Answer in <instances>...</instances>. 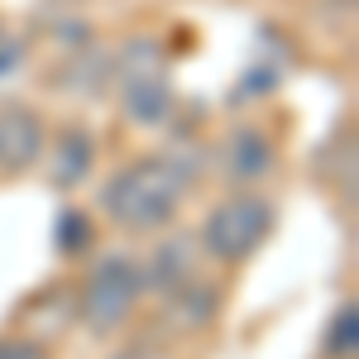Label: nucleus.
<instances>
[{"label":"nucleus","instance_id":"nucleus-8","mask_svg":"<svg viewBox=\"0 0 359 359\" xmlns=\"http://www.w3.org/2000/svg\"><path fill=\"white\" fill-rule=\"evenodd\" d=\"M115 91H120V111H125V120H135V125H144V130H158V125H168V115H172V106H177L168 72L135 77V82H120Z\"/></svg>","mask_w":359,"mask_h":359},{"label":"nucleus","instance_id":"nucleus-4","mask_svg":"<svg viewBox=\"0 0 359 359\" xmlns=\"http://www.w3.org/2000/svg\"><path fill=\"white\" fill-rule=\"evenodd\" d=\"M273 168H278V144L259 125H235L216 144V172L230 187H240V192H249L254 182H264Z\"/></svg>","mask_w":359,"mask_h":359},{"label":"nucleus","instance_id":"nucleus-7","mask_svg":"<svg viewBox=\"0 0 359 359\" xmlns=\"http://www.w3.org/2000/svg\"><path fill=\"white\" fill-rule=\"evenodd\" d=\"M43 163H48V182L57 192L86 182L91 168H96V139H91V130L86 125H62L53 135V144H43Z\"/></svg>","mask_w":359,"mask_h":359},{"label":"nucleus","instance_id":"nucleus-10","mask_svg":"<svg viewBox=\"0 0 359 359\" xmlns=\"http://www.w3.org/2000/svg\"><path fill=\"white\" fill-rule=\"evenodd\" d=\"M53 245L57 254H86V249L96 245V225L86 216L82 206H62L53 221Z\"/></svg>","mask_w":359,"mask_h":359},{"label":"nucleus","instance_id":"nucleus-6","mask_svg":"<svg viewBox=\"0 0 359 359\" xmlns=\"http://www.w3.org/2000/svg\"><path fill=\"white\" fill-rule=\"evenodd\" d=\"M196 259H201L196 240H182V235H168V240H158V245L149 249V259H139L144 292H154V297L177 292L182 283H192V278L201 273V269H196Z\"/></svg>","mask_w":359,"mask_h":359},{"label":"nucleus","instance_id":"nucleus-11","mask_svg":"<svg viewBox=\"0 0 359 359\" xmlns=\"http://www.w3.org/2000/svg\"><path fill=\"white\" fill-rule=\"evenodd\" d=\"M321 350H326V359H355L359 355V311H355V302H345L331 316Z\"/></svg>","mask_w":359,"mask_h":359},{"label":"nucleus","instance_id":"nucleus-3","mask_svg":"<svg viewBox=\"0 0 359 359\" xmlns=\"http://www.w3.org/2000/svg\"><path fill=\"white\" fill-rule=\"evenodd\" d=\"M139 297H144L139 259L125 254V249H111V254H101V259L86 269L72 306H77V316H82V326L91 335H111L135 316Z\"/></svg>","mask_w":359,"mask_h":359},{"label":"nucleus","instance_id":"nucleus-14","mask_svg":"<svg viewBox=\"0 0 359 359\" xmlns=\"http://www.w3.org/2000/svg\"><path fill=\"white\" fill-rule=\"evenodd\" d=\"M115 359H163V355H154V350H120Z\"/></svg>","mask_w":359,"mask_h":359},{"label":"nucleus","instance_id":"nucleus-1","mask_svg":"<svg viewBox=\"0 0 359 359\" xmlns=\"http://www.w3.org/2000/svg\"><path fill=\"white\" fill-rule=\"evenodd\" d=\"M187 192H192V182L168 163L163 154H154V158H135L120 172H111V182L101 187L96 206L125 235H158L163 225L177 221Z\"/></svg>","mask_w":359,"mask_h":359},{"label":"nucleus","instance_id":"nucleus-12","mask_svg":"<svg viewBox=\"0 0 359 359\" xmlns=\"http://www.w3.org/2000/svg\"><path fill=\"white\" fill-rule=\"evenodd\" d=\"M20 67H25V39H15V34L0 29V82L10 72H20Z\"/></svg>","mask_w":359,"mask_h":359},{"label":"nucleus","instance_id":"nucleus-13","mask_svg":"<svg viewBox=\"0 0 359 359\" xmlns=\"http://www.w3.org/2000/svg\"><path fill=\"white\" fill-rule=\"evenodd\" d=\"M0 359H48V350L39 340H25V335H5L0 340Z\"/></svg>","mask_w":359,"mask_h":359},{"label":"nucleus","instance_id":"nucleus-2","mask_svg":"<svg viewBox=\"0 0 359 359\" xmlns=\"http://www.w3.org/2000/svg\"><path fill=\"white\" fill-rule=\"evenodd\" d=\"M278 225V206L259 192H235L225 196L221 206L206 211L201 221V235H196V249L216 264H249L259 249L269 245Z\"/></svg>","mask_w":359,"mask_h":359},{"label":"nucleus","instance_id":"nucleus-9","mask_svg":"<svg viewBox=\"0 0 359 359\" xmlns=\"http://www.w3.org/2000/svg\"><path fill=\"white\" fill-rule=\"evenodd\" d=\"M216 306H221V287H216L211 278H201V273L163 297V311H168V321H172L177 331H201V326H211V321H216Z\"/></svg>","mask_w":359,"mask_h":359},{"label":"nucleus","instance_id":"nucleus-5","mask_svg":"<svg viewBox=\"0 0 359 359\" xmlns=\"http://www.w3.org/2000/svg\"><path fill=\"white\" fill-rule=\"evenodd\" d=\"M43 144H48V130L34 106H25V101L0 106V172H10V177L29 172L43 158Z\"/></svg>","mask_w":359,"mask_h":359}]
</instances>
